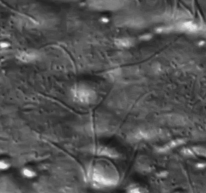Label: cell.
<instances>
[{
    "mask_svg": "<svg viewBox=\"0 0 206 193\" xmlns=\"http://www.w3.org/2000/svg\"><path fill=\"white\" fill-rule=\"evenodd\" d=\"M21 174L23 176L27 178V179H32L36 176V172L34 169L29 166H26L21 170Z\"/></svg>",
    "mask_w": 206,
    "mask_h": 193,
    "instance_id": "cell-1",
    "label": "cell"
},
{
    "mask_svg": "<svg viewBox=\"0 0 206 193\" xmlns=\"http://www.w3.org/2000/svg\"><path fill=\"white\" fill-rule=\"evenodd\" d=\"M19 59H20L21 60L24 61V62H29V61L32 60L34 59L35 55L33 53H29V52H23L20 54V55L18 56Z\"/></svg>",
    "mask_w": 206,
    "mask_h": 193,
    "instance_id": "cell-2",
    "label": "cell"
},
{
    "mask_svg": "<svg viewBox=\"0 0 206 193\" xmlns=\"http://www.w3.org/2000/svg\"><path fill=\"white\" fill-rule=\"evenodd\" d=\"M11 166L10 161L7 158H0V170L6 171Z\"/></svg>",
    "mask_w": 206,
    "mask_h": 193,
    "instance_id": "cell-3",
    "label": "cell"
},
{
    "mask_svg": "<svg viewBox=\"0 0 206 193\" xmlns=\"http://www.w3.org/2000/svg\"><path fill=\"white\" fill-rule=\"evenodd\" d=\"M0 193H18L13 188L5 185H0Z\"/></svg>",
    "mask_w": 206,
    "mask_h": 193,
    "instance_id": "cell-4",
    "label": "cell"
}]
</instances>
